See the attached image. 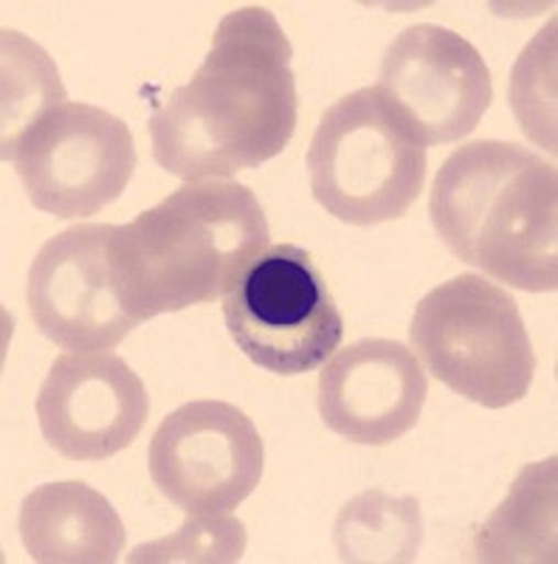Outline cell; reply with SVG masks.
<instances>
[{"label": "cell", "instance_id": "cell-14", "mask_svg": "<svg viewBox=\"0 0 558 564\" xmlns=\"http://www.w3.org/2000/svg\"><path fill=\"white\" fill-rule=\"evenodd\" d=\"M480 562H556V457L525 468L477 536Z\"/></svg>", "mask_w": 558, "mask_h": 564}, {"label": "cell", "instance_id": "cell-11", "mask_svg": "<svg viewBox=\"0 0 558 564\" xmlns=\"http://www.w3.org/2000/svg\"><path fill=\"white\" fill-rule=\"evenodd\" d=\"M45 443L68 460H108L139 437L150 395L133 367L116 352H65L37 395Z\"/></svg>", "mask_w": 558, "mask_h": 564}, {"label": "cell", "instance_id": "cell-15", "mask_svg": "<svg viewBox=\"0 0 558 564\" xmlns=\"http://www.w3.org/2000/svg\"><path fill=\"white\" fill-rule=\"evenodd\" d=\"M420 539L424 525L412 497L395 500L384 491H364L336 520L341 562H412Z\"/></svg>", "mask_w": 558, "mask_h": 564}, {"label": "cell", "instance_id": "cell-13", "mask_svg": "<svg viewBox=\"0 0 558 564\" xmlns=\"http://www.w3.org/2000/svg\"><path fill=\"white\" fill-rule=\"evenodd\" d=\"M20 539L40 564H113L124 547L116 508L85 482H48L20 508Z\"/></svg>", "mask_w": 558, "mask_h": 564}, {"label": "cell", "instance_id": "cell-5", "mask_svg": "<svg viewBox=\"0 0 558 564\" xmlns=\"http://www.w3.org/2000/svg\"><path fill=\"white\" fill-rule=\"evenodd\" d=\"M409 339L437 381L485 410H505L530 392L536 352L519 305L480 274L429 291L412 316Z\"/></svg>", "mask_w": 558, "mask_h": 564}, {"label": "cell", "instance_id": "cell-16", "mask_svg": "<svg viewBox=\"0 0 558 564\" xmlns=\"http://www.w3.org/2000/svg\"><path fill=\"white\" fill-rule=\"evenodd\" d=\"M65 88L48 54L18 32H3V141L18 135L45 108L63 102Z\"/></svg>", "mask_w": 558, "mask_h": 564}, {"label": "cell", "instance_id": "cell-3", "mask_svg": "<svg viewBox=\"0 0 558 564\" xmlns=\"http://www.w3.org/2000/svg\"><path fill=\"white\" fill-rule=\"evenodd\" d=\"M429 215L462 263L519 291L558 289V175L541 155L471 141L437 170Z\"/></svg>", "mask_w": 558, "mask_h": 564}, {"label": "cell", "instance_id": "cell-8", "mask_svg": "<svg viewBox=\"0 0 558 564\" xmlns=\"http://www.w3.org/2000/svg\"><path fill=\"white\" fill-rule=\"evenodd\" d=\"M150 477L186 513H231L263 480L258 426L226 401H189L158 423Z\"/></svg>", "mask_w": 558, "mask_h": 564}, {"label": "cell", "instance_id": "cell-12", "mask_svg": "<svg viewBox=\"0 0 558 564\" xmlns=\"http://www.w3.org/2000/svg\"><path fill=\"white\" fill-rule=\"evenodd\" d=\"M429 381L415 350L392 339L347 345L319 372V415L361 446H386L415 430Z\"/></svg>", "mask_w": 558, "mask_h": 564}, {"label": "cell", "instance_id": "cell-7", "mask_svg": "<svg viewBox=\"0 0 558 564\" xmlns=\"http://www.w3.org/2000/svg\"><path fill=\"white\" fill-rule=\"evenodd\" d=\"M3 144L26 195L54 218H88L128 189L135 170L133 135L119 116L85 102L45 108Z\"/></svg>", "mask_w": 558, "mask_h": 564}, {"label": "cell", "instance_id": "cell-10", "mask_svg": "<svg viewBox=\"0 0 558 564\" xmlns=\"http://www.w3.org/2000/svg\"><path fill=\"white\" fill-rule=\"evenodd\" d=\"M379 88L424 148L474 133L494 99L482 54L462 34L435 23H417L395 37L381 63Z\"/></svg>", "mask_w": 558, "mask_h": 564}, {"label": "cell", "instance_id": "cell-4", "mask_svg": "<svg viewBox=\"0 0 558 564\" xmlns=\"http://www.w3.org/2000/svg\"><path fill=\"white\" fill-rule=\"evenodd\" d=\"M305 164L316 204L353 226L404 218L424 193L426 148L379 85L325 110Z\"/></svg>", "mask_w": 558, "mask_h": 564}, {"label": "cell", "instance_id": "cell-1", "mask_svg": "<svg viewBox=\"0 0 558 564\" xmlns=\"http://www.w3.org/2000/svg\"><path fill=\"white\" fill-rule=\"evenodd\" d=\"M280 20L265 7L229 12L195 77L150 116L153 159L186 184L229 181L288 148L296 77Z\"/></svg>", "mask_w": 558, "mask_h": 564}, {"label": "cell", "instance_id": "cell-9", "mask_svg": "<svg viewBox=\"0 0 558 564\" xmlns=\"http://www.w3.org/2000/svg\"><path fill=\"white\" fill-rule=\"evenodd\" d=\"M113 224H77L54 235L29 269V314L63 350L116 347L139 325L116 282Z\"/></svg>", "mask_w": 558, "mask_h": 564}, {"label": "cell", "instance_id": "cell-17", "mask_svg": "<svg viewBox=\"0 0 558 564\" xmlns=\"http://www.w3.org/2000/svg\"><path fill=\"white\" fill-rule=\"evenodd\" d=\"M245 551L243 522L229 513H186L173 536L135 547L130 562H240Z\"/></svg>", "mask_w": 558, "mask_h": 564}, {"label": "cell", "instance_id": "cell-2", "mask_svg": "<svg viewBox=\"0 0 558 564\" xmlns=\"http://www.w3.org/2000/svg\"><path fill=\"white\" fill-rule=\"evenodd\" d=\"M269 249L258 195L238 181H195L116 226L110 260L139 322L215 302Z\"/></svg>", "mask_w": 558, "mask_h": 564}, {"label": "cell", "instance_id": "cell-6", "mask_svg": "<svg viewBox=\"0 0 558 564\" xmlns=\"http://www.w3.org/2000/svg\"><path fill=\"white\" fill-rule=\"evenodd\" d=\"M234 345L263 370L299 376L341 345L344 319L328 280L299 246H269L223 294Z\"/></svg>", "mask_w": 558, "mask_h": 564}]
</instances>
